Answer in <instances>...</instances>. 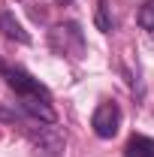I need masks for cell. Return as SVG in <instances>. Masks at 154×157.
<instances>
[{"label":"cell","mask_w":154,"mask_h":157,"mask_svg":"<svg viewBox=\"0 0 154 157\" xmlns=\"http://www.w3.org/2000/svg\"><path fill=\"white\" fill-rule=\"evenodd\" d=\"M0 78L15 91L21 109L30 118H37L42 124H55L58 115H55V106H52V94L45 91V85H39V78H33L27 70L21 67H9L0 60Z\"/></svg>","instance_id":"6da1fadb"},{"label":"cell","mask_w":154,"mask_h":157,"mask_svg":"<svg viewBox=\"0 0 154 157\" xmlns=\"http://www.w3.org/2000/svg\"><path fill=\"white\" fill-rule=\"evenodd\" d=\"M27 142L33 148L37 157H60L64 154V133L58 130V124H42L27 127Z\"/></svg>","instance_id":"7a4b0ae2"},{"label":"cell","mask_w":154,"mask_h":157,"mask_svg":"<svg viewBox=\"0 0 154 157\" xmlns=\"http://www.w3.org/2000/svg\"><path fill=\"white\" fill-rule=\"evenodd\" d=\"M91 127L100 139H112L121 130V106L115 100H103L91 115Z\"/></svg>","instance_id":"3957f363"},{"label":"cell","mask_w":154,"mask_h":157,"mask_svg":"<svg viewBox=\"0 0 154 157\" xmlns=\"http://www.w3.org/2000/svg\"><path fill=\"white\" fill-rule=\"evenodd\" d=\"M70 42L76 45L79 52L85 48V36H82V30H79V24H58L55 30H52V48L55 52H64V55H70L73 58V52H70Z\"/></svg>","instance_id":"277c9868"},{"label":"cell","mask_w":154,"mask_h":157,"mask_svg":"<svg viewBox=\"0 0 154 157\" xmlns=\"http://www.w3.org/2000/svg\"><path fill=\"white\" fill-rule=\"evenodd\" d=\"M124 157H154V139L151 136H130Z\"/></svg>","instance_id":"5b68a950"},{"label":"cell","mask_w":154,"mask_h":157,"mask_svg":"<svg viewBox=\"0 0 154 157\" xmlns=\"http://www.w3.org/2000/svg\"><path fill=\"white\" fill-rule=\"evenodd\" d=\"M0 30H3V36H9V39H18V42H30V36L24 33V27H21V24L12 18L9 12H0Z\"/></svg>","instance_id":"8992f818"},{"label":"cell","mask_w":154,"mask_h":157,"mask_svg":"<svg viewBox=\"0 0 154 157\" xmlns=\"http://www.w3.org/2000/svg\"><path fill=\"white\" fill-rule=\"evenodd\" d=\"M136 21H139V27H142V30L154 33V0H148V3H142V6H139Z\"/></svg>","instance_id":"52a82bcc"},{"label":"cell","mask_w":154,"mask_h":157,"mask_svg":"<svg viewBox=\"0 0 154 157\" xmlns=\"http://www.w3.org/2000/svg\"><path fill=\"white\" fill-rule=\"evenodd\" d=\"M97 27H100V30H112V21L106 18V0H100V9H97Z\"/></svg>","instance_id":"ba28073f"}]
</instances>
